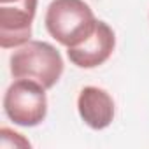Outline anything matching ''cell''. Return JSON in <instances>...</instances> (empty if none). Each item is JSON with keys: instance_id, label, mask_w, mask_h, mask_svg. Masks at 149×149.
Here are the masks:
<instances>
[{"instance_id": "7a4b0ae2", "label": "cell", "mask_w": 149, "mask_h": 149, "mask_svg": "<svg viewBox=\"0 0 149 149\" xmlns=\"http://www.w3.org/2000/svg\"><path fill=\"white\" fill-rule=\"evenodd\" d=\"M11 74L14 79H30L49 90L63 74V58L49 42L28 40L11 54Z\"/></svg>"}, {"instance_id": "5b68a950", "label": "cell", "mask_w": 149, "mask_h": 149, "mask_svg": "<svg viewBox=\"0 0 149 149\" xmlns=\"http://www.w3.org/2000/svg\"><path fill=\"white\" fill-rule=\"evenodd\" d=\"M116 47L114 30L105 21H97L93 33L77 46L67 47L68 60L79 68H95L105 63Z\"/></svg>"}, {"instance_id": "52a82bcc", "label": "cell", "mask_w": 149, "mask_h": 149, "mask_svg": "<svg viewBox=\"0 0 149 149\" xmlns=\"http://www.w3.org/2000/svg\"><path fill=\"white\" fill-rule=\"evenodd\" d=\"M0 135H2V147H9L11 144L7 142V137L14 135V132H11L9 128H2L0 130ZM13 144H14V147H30V142L26 139H23L19 133H16V137L13 139Z\"/></svg>"}, {"instance_id": "3957f363", "label": "cell", "mask_w": 149, "mask_h": 149, "mask_svg": "<svg viewBox=\"0 0 149 149\" xmlns=\"http://www.w3.org/2000/svg\"><path fill=\"white\" fill-rule=\"evenodd\" d=\"M7 118L19 126H37L46 119L47 98L46 88L30 79L14 81L4 97Z\"/></svg>"}, {"instance_id": "277c9868", "label": "cell", "mask_w": 149, "mask_h": 149, "mask_svg": "<svg viewBox=\"0 0 149 149\" xmlns=\"http://www.w3.org/2000/svg\"><path fill=\"white\" fill-rule=\"evenodd\" d=\"M35 11L37 0L0 6V46L4 49L21 47L30 40Z\"/></svg>"}, {"instance_id": "6da1fadb", "label": "cell", "mask_w": 149, "mask_h": 149, "mask_svg": "<svg viewBox=\"0 0 149 149\" xmlns=\"http://www.w3.org/2000/svg\"><path fill=\"white\" fill-rule=\"evenodd\" d=\"M97 18L84 0H53L46 13V28L49 35L65 47L86 40L95 26Z\"/></svg>"}, {"instance_id": "ba28073f", "label": "cell", "mask_w": 149, "mask_h": 149, "mask_svg": "<svg viewBox=\"0 0 149 149\" xmlns=\"http://www.w3.org/2000/svg\"><path fill=\"white\" fill-rule=\"evenodd\" d=\"M23 2V0H0V6H6V4H18Z\"/></svg>"}, {"instance_id": "8992f818", "label": "cell", "mask_w": 149, "mask_h": 149, "mask_svg": "<svg viewBox=\"0 0 149 149\" xmlns=\"http://www.w3.org/2000/svg\"><path fill=\"white\" fill-rule=\"evenodd\" d=\"M77 111L90 128L104 130L114 119V100L105 90L97 86H86L79 93Z\"/></svg>"}]
</instances>
